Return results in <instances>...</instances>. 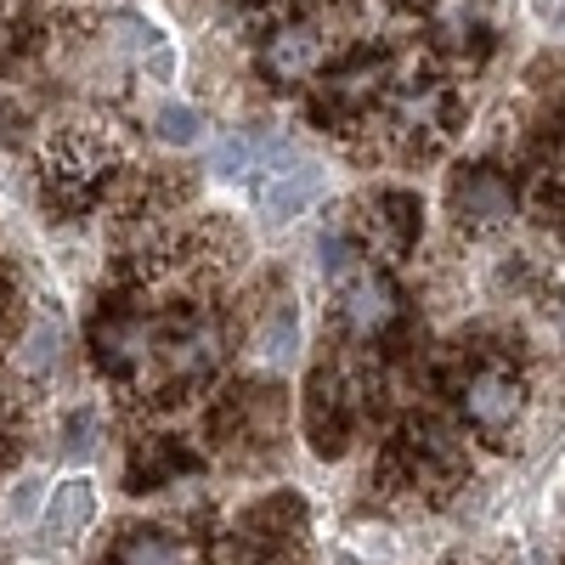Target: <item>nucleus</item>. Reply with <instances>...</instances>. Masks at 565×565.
Returning <instances> with one entry per match:
<instances>
[{"label": "nucleus", "instance_id": "obj_1", "mask_svg": "<svg viewBox=\"0 0 565 565\" xmlns=\"http://www.w3.org/2000/svg\"><path fill=\"white\" fill-rule=\"evenodd\" d=\"M362 125H367V136H380L385 153L413 159V153H436L441 141L452 136L458 108H452V90H447V85H436V79H407V74L396 68V85L385 90V103L373 108Z\"/></svg>", "mask_w": 565, "mask_h": 565}, {"label": "nucleus", "instance_id": "obj_2", "mask_svg": "<svg viewBox=\"0 0 565 565\" xmlns=\"http://www.w3.org/2000/svg\"><path fill=\"white\" fill-rule=\"evenodd\" d=\"M391 476L396 487H413V492H452L469 476L463 436L436 418H413L391 447Z\"/></svg>", "mask_w": 565, "mask_h": 565}, {"label": "nucleus", "instance_id": "obj_3", "mask_svg": "<svg viewBox=\"0 0 565 565\" xmlns=\"http://www.w3.org/2000/svg\"><path fill=\"white\" fill-rule=\"evenodd\" d=\"M526 402H532L526 380H521V367H509V362L469 367L463 385H458V413L481 441H509L526 418Z\"/></svg>", "mask_w": 565, "mask_h": 565}, {"label": "nucleus", "instance_id": "obj_4", "mask_svg": "<svg viewBox=\"0 0 565 565\" xmlns=\"http://www.w3.org/2000/svg\"><path fill=\"white\" fill-rule=\"evenodd\" d=\"M328 295H334L340 322L351 328L356 340H380V334H391L396 317H402V295H396V282H391L380 266H373L367 255H362V260H351L345 271L328 277Z\"/></svg>", "mask_w": 565, "mask_h": 565}, {"label": "nucleus", "instance_id": "obj_5", "mask_svg": "<svg viewBox=\"0 0 565 565\" xmlns=\"http://www.w3.org/2000/svg\"><path fill=\"white\" fill-rule=\"evenodd\" d=\"M396 85V63L391 57H351L340 63L334 74H322V90H317V119L322 125H362L373 108L385 103V90Z\"/></svg>", "mask_w": 565, "mask_h": 565}, {"label": "nucleus", "instance_id": "obj_6", "mask_svg": "<svg viewBox=\"0 0 565 565\" xmlns=\"http://www.w3.org/2000/svg\"><path fill=\"white\" fill-rule=\"evenodd\" d=\"M114 170V148L97 136H63L52 153H45V186H52V204L63 210H85L97 199V186Z\"/></svg>", "mask_w": 565, "mask_h": 565}, {"label": "nucleus", "instance_id": "obj_7", "mask_svg": "<svg viewBox=\"0 0 565 565\" xmlns=\"http://www.w3.org/2000/svg\"><path fill=\"white\" fill-rule=\"evenodd\" d=\"M447 210H452V221H458L463 232H498V226H509V215H514V186H509V175L492 170V164H469V170H458L452 186H447Z\"/></svg>", "mask_w": 565, "mask_h": 565}, {"label": "nucleus", "instance_id": "obj_8", "mask_svg": "<svg viewBox=\"0 0 565 565\" xmlns=\"http://www.w3.org/2000/svg\"><path fill=\"white\" fill-rule=\"evenodd\" d=\"M328 63V29L317 18H289L260 40V74L271 85H300Z\"/></svg>", "mask_w": 565, "mask_h": 565}, {"label": "nucleus", "instance_id": "obj_9", "mask_svg": "<svg viewBox=\"0 0 565 565\" xmlns=\"http://www.w3.org/2000/svg\"><path fill=\"white\" fill-rule=\"evenodd\" d=\"M159 356H164V373L175 385L181 380H204V373L226 356V334L210 317H186V322H175L170 334L159 340Z\"/></svg>", "mask_w": 565, "mask_h": 565}, {"label": "nucleus", "instance_id": "obj_10", "mask_svg": "<svg viewBox=\"0 0 565 565\" xmlns=\"http://www.w3.org/2000/svg\"><path fill=\"white\" fill-rule=\"evenodd\" d=\"M159 356V328L136 311H119L97 328V362H108L114 373H141Z\"/></svg>", "mask_w": 565, "mask_h": 565}, {"label": "nucleus", "instance_id": "obj_11", "mask_svg": "<svg viewBox=\"0 0 565 565\" xmlns=\"http://www.w3.org/2000/svg\"><path fill=\"white\" fill-rule=\"evenodd\" d=\"M424 18H430V40L452 57H481L487 52V18H481V0H424Z\"/></svg>", "mask_w": 565, "mask_h": 565}, {"label": "nucleus", "instance_id": "obj_12", "mask_svg": "<svg viewBox=\"0 0 565 565\" xmlns=\"http://www.w3.org/2000/svg\"><path fill=\"white\" fill-rule=\"evenodd\" d=\"M367 238L385 260H402L418 244V199L413 193H380L367 204Z\"/></svg>", "mask_w": 565, "mask_h": 565}, {"label": "nucleus", "instance_id": "obj_13", "mask_svg": "<svg viewBox=\"0 0 565 565\" xmlns=\"http://www.w3.org/2000/svg\"><path fill=\"white\" fill-rule=\"evenodd\" d=\"M351 430V402H345V385L334 380V373H317L311 385V441L322 452H334Z\"/></svg>", "mask_w": 565, "mask_h": 565}, {"label": "nucleus", "instance_id": "obj_14", "mask_svg": "<svg viewBox=\"0 0 565 565\" xmlns=\"http://www.w3.org/2000/svg\"><path fill=\"white\" fill-rule=\"evenodd\" d=\"M108 565H186V543L170 537L164 526H136L130 537L114 543Z\"/></svg>", "mask_w": 565, "mask_h": 565}, {"label": "nucleus", "instance_id": "obj_15", "mask_svg": "<svg viewBox=\"0 0 565 565\" xmlns=\"http://www.w3.org/2000/svg\"><path fill=\"white\" fill-rule=\"evenodd\" d=\"M311 199H317V170H311V164L271 175V181H266V193H260V204H266L271 221H295Z\"/></svg>", "mask_w": 565, "mask_h": 565}, {"label": "nucleus", "instance_id": "obj_16", "mask_svg": "<svg viewBox=\"0 0 565 565\" xmlns=\"http://www.w3.org/2000/svg\"><path fill=\"white\" fill-rule=\"evenodd\" d=\"M295 351H300V322H295L289 311H271V317L260 322V334H255V356H260V367H289Z\"/></svg>", "mask_w": 565, "mask_h": 565}, {"label": "nucleus", "instance_id": "obj_17", "mask_svg": "<svg viewBox=\"0 0 565 565\" xmlns=\"http://www.w3.org/2000/svg\"><path fill=\"white\" fill-rule=\"evenodd\" d=\"M90 514H97V498H90V487L85 481H68V487H57V498H52V537H79L85 526H90Z\"/></svg>", "mask_w": 565, "mask_h": 565}, {"label": "nucleus", "instance_id": "obj_18", "mask_svg": "<svg viewBox=\"0 0 565 565\" xmlns=\"http://www.w3.org/2000/svg\"><path fill=\"white\" fill-rule=\"evenodd\" d=\"M255 159H260V141H255V136H221L210 164H215L221 175H244V170H255Z\"/></svg>", "mask_w": 565, "mask_h": 565}, {"label": "nucleus", "instance_id": "obj_19", "mask_svg": "<svg viewBox=\"0 0 565 565\" xmlns=\"http://www.w3.org/2000/svg\"><path fill=\"white\" fill-rule=\"evenodd\" d=\"M159 136L164 141H199V114L193 108H164L159 114Z\"/></svg>", "mask_w": 565, "mask_h": 565}, {"label": "nucleus", "instance_id": "obj_20", "mask_svg": "<svg viewBox=\"0 0 565 565\" xmlns=\"http://www.w3.org/2000/svg\"><path fill=\"white\" fill-rule=\"evenodd\" d=\"M34 498H40V481H29V487L12 498V514H29V509H34Z\"/></svg>", "mask_w": 565, "mask_h": 565}]
</instances>
